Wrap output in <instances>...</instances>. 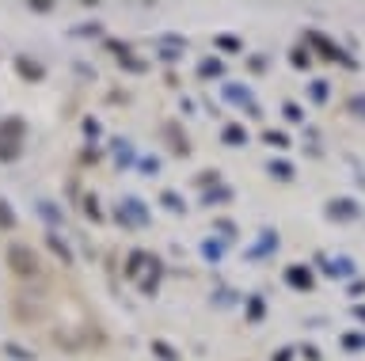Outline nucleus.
<instances>
[{
	"label": "nucleus",
	"instance_id": "7ed1b4c3",
	"mask_svg": "<svg viewBox=\"0 0 365 361\" xmlns=\"http://www.w3.org/2000/svg\"><path fill=\"white\" fill-rule=\"evenodd\" d=\"M8 266H11L16 278H38V270H42L38 255H34L27 244H11L8 247Z\"/></svg>",
	"mask_w": 365,
	"mask_h": 361
},
{
	"label": "nucleus",
	"instance_id": "f03ea898",
	"mask_svg": "<svg viewBox=\"0 0 365 361\" xmlns=\"http://www.w3.org/2000/svg\"><path fill=\"white\" fill-rule=\"evenodd\" d=\"M304 42H308V50H316L324 61H339V65H346V69H358V58H350L339 42H331L327 35H319V31H304Z\"/></svg>",
	"mask_w": 365,
	"mask_h": 361
},
{
	"label": "nucleus",
	"instance_id": "a878e982",
	"mask_svg": "<svg viewBox=\"0 0 365 361\" xmlns=\"http://www.w3.org/2000/svg\"><path fill=\"white\" fill-rule=\"evenodd\" d=\"M262 141H267L270 149H289V137H285L282 130H267V133H262Z\"/></svg>",
	"mask_w": 365,
	"mask_h": 361
},
{
	"label": "nucleus",
	"instance_id": "6ab92c4d",
	"mask_svg": "<svg viewBox=\"0 0 365 361\" xmlns=\"http://www.w3.org/2000/svg\"><path fill=\"white\" fill-rule=\"evenodd\" d=\"M244 315H247V323H259L262 315H267V300H262L259 293H251V297H247V312H244Z\"/></svg>",
	"mask_w": 365,
	"mask_h": 361
},
{
	"label": "nucleus",
	"instance_id": "a18cd8bd",
	"mask_svg": "<svg viewBox=\"0 0 365 361\" xmlns=\"http://www.w3.org/2000/svg\"><path fill=\"white\" fill-rule=\"evenodd\" d=\"M361 293H365V281H361V278L350 281V297H361Z\"/></svg>",
	"mask_w": 365,
	"mask_h": 361
},
{
	"label": "nucleus",
	"instance_id": "473e14b6",
	"mask_svg": "<svg viewBox=\"0 0 365 361\" xmlns=\"http://www.w3.org/2000/svg\"><path fill=\"white\" fill-rule=\"evenodd\" d=\"M202 255H205V258H210V263H221V255H225V251H221V244H213V240H205V244H202Z\"/></svg>",
	"mask_w": 365,
	"mask_h": 361
},
{
	"label": "nucleus",
	"instance_id": "ea45409f",
	"mask_svg": "<svg viewBox=\"0 0 365 361\" xmlns=\"http://www.w3.org/2000/svg\"><path fill=\"white\" fill-rule=\"evenodd\" d=\"M342 346H346V350H361L365 346V335H346V338H342Z\"/></svg>",
	"mask_w": 365,
	"mask_h": 361
},
{
	"label": "nucleus",
	"instance_id": "aec40b11",
	"mask_svg": "<svg viewBox=\"0 0 365 361\" xmlns=\"http://www.w3.org/2000/svg\"><path fill=\"white\" fill-rule=\"evenodd\" d=\"M327 95H331V80H312V84H308V99H312V103L324 107Z\"/></svg>",
	"mask_w": 365,
	"mask_h": 361
},
{
	"label": "nucleus",
	"instance_id": "c756f323",
	"mask_svg": "<svg viewBox=\"0 0 365 361\" xmlns=\"http://www.w3.org/2000/svg\"><path fill=\"white\" fill-rule=\"evenodd\" d=\"M137 167H141V172L153 179V175L160 172V156H141V160H137Z\"/></svg>",
	"mask_w": 365,
	"mask_h": 361
},
{
	"label": "nucleus",
	"instance_id": "1a4fd4ad",
	"mask_svg": "<svg viewBox=\"0 0 365 361\" xmlns=\"http://www.w3.org/2000/svg\"><path fill=\"white\" fill-rule=\"evenodd\" d=\"M278 232H274V229H262L259 232V244L255 247H247V258H262V255H274V251H278Z\"/></svg>",
	"mask_w": 365,
	"mask_h": 361
},
{
	"label": "nucleus",
	"instance_id": "c9c22d12",
	"mask_svg": "<svg viewBox=\"0 0 365 361\" xmlns=\"http://www.w3.org/2000/svg\"><path fill=\"white\" fill-rule=\"evenodd\" d=\"M156 58H160V61H179V58H182V50H175V46H160V50H156Z\"/></svg>",
	"mask_w": 365,
	"mask_h": 361
},
{
	"label": "nucleus",
	"instance_id": "9b49d317",
	"mask_svg": "<svg viewBox=\"0 0 365 361\" xmlns=\"http://www.w3.org/2000/svg\"><path fill=\"white\" fill-rule=\"evenodd\" d=\"M160 274H164V263H160V258L153 255V258H148V274L141 278V293H145V297H156V289H160Z\"/></svg>",
	"mask_w": 365,
	"mask_h": 361
},
{
	"label": "nucleus",
	"instance_id": "9d476101",
	"mask_svg": "<svg viewBox=\"0 0 365 361\" xmlns=\"http://www.w3.org/2000/svg\"><path fill=\"white\" fill-rule=\"evenodd\" d=\"M221 145H228V149H244L247 145V126L244 122H228V126L221 130Z\"/></svg>",
	"mask_w": 365,
	"mask_h": 361
},
{
	"label": "nucleus",
	"instance_id": "72a5a7b5",
	"mask_svg": "<svg viewBox=\"0 0 365 361\" xmlns=\"http://www.w3.org/2000/svg\"><path fill=\"white\" fill-rule=\"evenodd\" d=\"M217 183H221V172H217V167H213V172H198V187L210 190V187H217Z\"/></svg>",
	"mask_w": 365,
	"mask_h": 361
},
{
	"label": "nucleus",
	"instance_id": "37998d69",
	"mask_svg": "<svg viewBox=\"0 0 365 361\" xmlns=\"http://www.w3.org/2000/svg\"><path fill=\"white\" fill-rule=\"evenodd\" d=\"M301 357L304 361H319V350L316 346H301Z\"/></svg>",
	"mask_w": 365,
	"mask_h": 361
},
{
	"label": "nucleus",
	"instance_id": "bb28decb",
	"mask_svg": "<svg viewBox=\"0 0 365 361\" xmlns=\"http://www.w3.org/2000/svg\"><path fill=\"white\" fill-rule=\"evenodd\" d=\"M213 232H221V240H236V224L228 217H217L213 221Z\"/></svg>",
	"mask_w": 365,
	"mask_h": 361
},
{
	"label": "nucleus",
	"instance_id": "a19ab883",
	"mask_svg": "<svg viewBox=\"0 0 365 361\" xmlns=\"http://www.w3.org/2000/svg\"><path fill=\"white\" fill-rule=\"evenodd\" d=\"M31 12L46 16V12H53V4H50V0H31Z\"/></svg>",
	"mask_w": 365,
	"mask_h": 361
},
{
	"label": "nucleus",
	"instance_id": "423d86ee",
	"mask_svg": "<svg viewBox=\"0 0 365 361\" xmlns=\"http://www.w3.org/2000/svg\"><path fill=\"white\" fill-rule=\"evenodd\" d=\"M324 213H327V221H339V224H350V221L361 217V209H358L354 198H331Z\"/></svg>",
	"mask_w": 365,
	"mask_h": 361
},
{
	"label": "nucleus",
	"instance_id": "58836bf2",
	"mask_svg": "<svg viewBox=\"0 0 365 361\" xmlns=\"http://www.w3.org/2000/svg\"><path fill=\"white\" fill-rule=\"evenodd\" d=\"M73 35H84V38L88 35H103V23H84V27H76Z\"/></svg>",
	"mask_w": 365,
	"mask_h": 361
},
{
	"label": "nucleus",
	"instance_id": "a211bd4d",
	"mask_svg": "<svg viewBox=\"0 0 365 361\" xmlns=\"http://www.w3.org/2000/svg\"><path fill=\"white\" fill-rule=\"evenodd\" d=\"M148 251H141V247H137V251H130V258H125V278H137L141 274V266H148Z\"/></svg>",
	"mask_w": 365,
	"mask_h": 361
},
{
	"label": "nucleus",
	"instance_id": "0eeeda50",
	"mask_svg": "<svg viewBox=\"0 0 365 361\" xmlns=\"http://www.w3.org/2000/svg\"><path fill=\"white\" fill-rule=\"evenodd\" d=\"M285 286H289V289H297V293H308V289H312L316 286V278H312V266H304V263H289V266H285Z\"/></svg>",
	"mask_w": 365,
	"mask_h": 361
},
{
	"label": "nucleus",
	"instance_id": "4468645a",
	"mask_svg": "<svg viewBox=\"0 0 365 361\" xmlns=\"http://www.w3.org/2000/svg\"><path fill=\"white\" fill-rule=\"evenodd\" d=\"M164 133H168V141H171V152H175V156H190V141H187V133H179L175 122H168Z\"/></svg>",
	"mask_w": 365,
	"mask_h": 361
},
{
	"label": "nucleus",
	"instance_id": "de8ad7c7",
	"mask_svg": "<svg viewBox=\"0 0 365 361\" xmlns=\"http://www.w3.org/2000/svg\"><path fill=\"white\" fill-rule=\"evenodd\" d=\"M354 320H361V323H365V304H354Z\"/></svg>",
	"mask_w": 365,
	"mask_h": 361
},
{
	"label": "nucleus",
	"instance_id": "6e6552de",
	"mask_svg": "<svg viewBox=\"0 0 365 361\" xmlns=\"http://www.w3.org/2000/svg\"><path fill=\"white\" fill-rule=\"evenodd\" d=\"M16 73L23 76V80H31V84H42L46 80V65L27 58V53H19V58H16Z\"/></svg>",
	"mask_w": 365,
	"mask_h": 361
},
{
	"label": "nucleus",
	"instance_id": "f257e3e1",
	"mask_svg": "<svg viewBox=\"0 0 365 361\" xmlns=\"http://www.w3.org/2000/svg\"><path fill=\"white\" fill-rule=\"evenodd\" d=\"M23 137H27V122L19 115H8L0 122V164H11L23 156Z\"/></svg>",
	"mask_w": 365,
	"mask_h": 361
},
{
	"label": "nucleus",
	"instance_id": "412c9836",
	"mask_svg": "<svg viewBox=\"0 0 365 361\" xmlns=\"http://www.w3.org/2000/svg\"><path fill=\"white\" fill-rule=\"evenodd\" d=\"M213 46L221 50V53H244V42H240L236 35H217Z\"/></svg>",
	"mask_w": 365,
	"mask_h": 361
},
{
	"label": "nucleus",
	"instance_id": "49530a36",
	"mask_svg": "<svg viewBox=\"0 0 365 361\" xmlns=\"http://www.w3.org/2000/svg\"><path fill=\"white\" fill-rule=\"evenodd\" d=\"M270 361H293V350H278V354H274Z\"/></svg>",
	"mask_w": 365,
	"mask_h": 361
},
{
	"label": "nucleus",
	"instance_id": "c85d7f7f",
	"mask_svg": "<svg viewBox=\"0 0 365 361\" xmlns=\"http://www.w3.org/2000/svg\"><path fill=\"white\" fill-rule=\"evenodd\" d=\"M50 247H53V255H61V263H65V266L73 263V251H68V244H65V240H57V236H50Z\"/></svg>",
	"mask_w": 365,
	"mask_h": 361
},
{
	"label": "nucleus",
	"instance_id": "ddd939ff",
	"mask_svg": "<svg viewBox=\"0 0 365 361\" xmlns=\"http://www.w3.org/2000/svg\"><path fill=\"white\" fill-rule=\"evenodd\" d=\"M232 194H236V190L232 187H225V183H217V187H210V190H205V194H202V206H225V202H232Z\"/></svg>",
	"mask_w": 365,
	"mask_h": 361
},
{
	"label": "nucleus",
	"instance_id": "2f4dec72",
	"mask_svg": "<svg viewBox=\"0 0 365 361\" xmlns=\"http://www.w3.org/2000/svg\"><path fill=\"white\" fill-rule=\"evenodd\" d=\"M84 213H88L91 221H103V209H99V198H96V194L84 198Z\"/></svg>",
	"mask_w": 365,
	"mask_h": 361
},
{
	"label": "nucleus",
	"instance_id": "39448f33",
	"mask_svg": "<svg viewBox=\"0 0 365 361\" xmlns=\"http://www.w3.org/2000/svg\"><path fill=\"white\" fill-rule=\"evenodd\" d=\"M221 95L228 99V103H236V107H247V115H251V118H262V115H259V103H255V95H251V88H247V84L228 80V84H221Z\"/></svg>",
	"mask_w": 365,
	"mask_h": 361
},
{
	"label": "nucleus",
	"instance_id": "e433bc0d",
	"mask_svg": "<svg viewBox=\"0 0 365 361\" xmlns=\"http://www.w3.org/2000/svg\"><path fill=\"white\" fill-rule=\"evenodd\" d=\"M4 350H8V354H11V357H16V361H31V357H34V354H31V350H23V346H16V342H8Z\"/></svg>",
	"mask_w": 365,
	"mask_h": 361
},
{
	"label": "nucleus",
	"instance_id": "20e7f679",
	"mask_svg": "<svg viewBox=\"0 0 365 361\" xmlns=\"http://www.w3.org/2000/svg\"><path fill=\"white\" fill-rule=\"evenodd\" d=\"M114 217H118L125 229H145V224H148V206H145L141 198H133V194H130V198H122V202H118Z\"/></svg>",
	"mask_w": 365,
	"mask_h": 361
},
{
	"label": "nucleus",
	"instance_id": "cd10ccee",
	"mask_svg": "<svg viewBox=\"0 0 365 361\" xmlns=\"http://www.w3.org/2000/svg\"><path fill=\"white\" fill-rule=\"evenodd\" d=\"M153 354L160 357V361H179V354L171 350L168 342H160V338H153Z\"/></svg>",
	"mask_w": 365,
	"mask_h": 361
},
{
	"label": "nucleus",
	"instance_id": "4be33fe9",
	"mask_svg": "<svg viewBox=\"0 0 365 361\" xmlns=\"http://www.w3.org/2000/svg\"><path fill=\"white\" fill-rule=\"evenodd\" d=\"M118 65H122L125 73H148V61H145V58H133V50H130V53H122Z\"/></svg>",
	"mask_w": 365,
	"mask_h": 361
},
{
	"label": "nucleus",
	"instance_id": "f8f14e48",
	"mask_svg": "<svg viewBox=\"0 0 365 361\" xmlns=\"http://www.w3.org/2000/svg\"><path fill=\"white\" fill-rule=\"evenodd\" d=\"M324 274H327V278H350V274H354V258H350V255H335V258H327Z\"/></svg>",
	"mask_w": 365,
	"mask_h": 361
},
{
	"label": "nucleus",
	"instance_id": "5701e85b",
	"mask_svg": "<svg viewBox=\"0 0 365 361\" xmlns=\"http://www.w3.org/2000/svg\"><path fill=\"white\" fill-rule=\"evenodd\" d=\"M114 160H118V167H130L133 164V145L130 141H114Z\"/></svg>",
	"mask_w": 365,
	"mask_h": 361
},
{
	"label": "nucleus",
	"instance_id": "f3484780",
	"mask_svg": "<svg viewBox=\"0 0 365 361\" xmlns=\"http://www.w3.org/2000/svg\"><path fill=\"white\" fill-rule=\"evenodd\" d=\"M198 76H202V80L225 76V61H221V58H202V61H198Z\"/></svg>",
	"mask_w": 365,
	"mask_h": 361
},
{
	"label": "nucleus",
	"instance_id": "79ce46f5",
	"mask_svg": "<svg viewBox=\"0 0 365 361\" xmlns=\"http://www.w3.org/2000/svg\"><path fill=\"white\" fill-rule=\"evenodd\" d=\"M84 133H88V137H99V122L96 118H84Z\"/></svg>",
	"mask_w": 365,
	"mask_h": 361
},
{
	"label": "nucleus",
	"instance_id": "2eb2a0df",
	"mask_svg": "<svg viewBox=\"0 0 365 361\" xmlns=\"http://www.w3.org/2000/svg\"><path fill=\"white\" fill-rule=\"evenodd\" d=\"M267 175H270V179H278V183H293L297 167H293L289 160H270V164H267Z\"/></svg>",
	"mask_w": 365,
	"mask_h": 361
},
{
	"label": "nucleus",
	"instance_id": "393cba45",
	"mask_svg": "<svg viewBox=\"0 0 365 361\" xmlns=\"http://www.w3.org/2000/svg\"><path fill=\"white\" fill-rule=\"evenodd\" d=\"M282 115H285V122H293V126H301V122H304V110H301V103H293V99H289V103H282Z\"/></svg>",
	"mask_w": 365,
	"mask_h": 361
},
{
	"label": "nucleus",
	"instance_id": "f704fd0d",
	"mask_svg": "<svg viewBox=\"0 0 365 361\" xmlns=\"http://www.w3.org/2000/svg\"><path fill=\"white\" fill-rule=\"evenodd\" d=\"M346 110H350V115H358V118H365V95H350Z\"/></svg>",
	"mask_w": 365,
	"mask_h": 361
},
{
	"label": "nucleus",
	"instance_id": "dca6fc26",
	"mask_svg": "<svg viewBox=\"0 0 365 361\" xmlns=\"http://www.w3.org/2000/svg\"><path fill=\"white\" fill-rule=\"evenodd\" d=\"M160 206L168 213H187V198H182L179 190H160Z\"/></svg>",
	"mask_w": 365,
	"mask_h": 361
},
{
	"label": "nucleus",
	"instance_id": "4c0bfd02",
	"mask_svg": "<svg viewBox=\"0 0 365 361\" xmlns=\"http://www.w3.org/2000/svg\"><path fill=\"white\" fill-rule=\"evenodd\" d=\"M103 46H107V50L114 53V58H122V53H130V46H125V42H118V38H107Z\"/></svg>",
	"mask_w": 365,
	"mask_h": 361
},
{
	"label": "nucleus",
	"instance_id": "c03bdc74",
	"mask_svg": "<svg viewBox=\"0 0 365 361\" xmlns=\"http://www.w3.org/2000/svg\"><path fill=\"white\" fill-rule=\"evenodd\" d=\"M247 65H251V73H262V69H267V58H259V53H255Z\"/></svg>",
	"mask_w": 365,
	"mask_h": 361
},
{
	"label": "nucleus",
	"instance_id": "b1692460",
	"mask_svg": "<svg viewBox=\"0 0 365 361\" xmlns=\"http://www.w3.org/2000/svg\"><path fill=\"white\" fill-rule=\"evenodd\" d=\"M289 65H293V69H308V65H312V53H308V46H293V50H289Z\"/></svg>",
	"mask_w": 365,
	"mask_h": 361
},
{
	"label": "nucleus",
	"instance_id": "7c9ffc66",
	"mask_svg": "<svg viewBox=\"0 0 365 361\" xmlns=\"http://www.w3.org/2000/svg\"><path fill=\"white\" fill-rule=\"evenodd\" d=\"M0 229H16V213H11L4 198H0Z\"/></svg>",
	"mask_w": 365,
	"mask_h": 361
}]
</instances>
